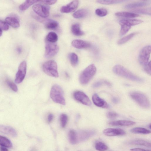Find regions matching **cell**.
<instances>
[{
  "label": "cell",
  "instance_id": "2",
  "mask_svg": "<svg viewBox=\"0 0 151 151\" xmlns=\"http://www.w3.org/2000/svg\"><path fill=\"white\" fill-rule=\"evenodd\" d=\"M50 96L54 102L62 105L65 104L63 92L58 85L55 84L52 86L50 91Z\"/></svg>",
  "mask_w": 151,
  "mask_h": 151
},
{
  "label": "cell",
  "instance_id": "52",
  "mask_svg": "<svg viewBox=\"0 0 151 151\" xmlns=\"http://www.w3.org/2000/svg\"></svg>",
  "mask_w": 151,
  "mask_h": 151
},
{
  "label": "cell",
  "instance_id": "3",
  "mask_svg": "<svg viewBox=\"0 0 151 151\" xmlns=\"http://www.w3.org/2000/svg\"><path fill=\"white\" fill-rule=\"evenodd\" d=\"M96 68L93 64H92L86 68L81 73L79 81L83 85L88 83L95 74Z\"/></svg>",
  "mask_w": 151,
  "mask_h": 151
},
{
  "label": "cell",
  "instance_id": "30",
  "mask_svg": "<svg viewBox=\"0 0 151 151\" xmlns=\"http://www.w3.org/2000/svg\"><path fill=\"white\" fill-rule=\"evenodd\" d=\"M148 4V3L147 2H137L127 4L125 6V7L127 9L134 8L145 6L147 5Z\"/></svg>",
  "mask_w": 151,
  "mask_h": 151
},
{
  "label": "cell",
  "instance_id": "14",
  "mask_svg": "<svg viewBox=\"0 0 151 151\" xmlns=\"http://www.w3.org/2000/svg\"><path fill=\"white\" fill-rule=\"evenodd\" d=\"M92 99L93 102L96 106L106 109L109 108V106L107 102L100 98L96 93L93 95Z\"/></svg>",
  "mask_w": 151,
  "mask_h": 151
},
{
  "label": "cell",
  "instance_id": "23",
  "mask_svg": "<svg viewBox=\"0 0 151 151\" xmlns=\"http://www.w3.org/2000/svg\"><path fill=\"white\" fill-rule=\"evenodd\" d=\"M45 27L48 29H54L58 26V23L56 21L51 19H47L45 23Z\"/></svg>",
  "mask_w": 151,
  "mask_h": 151
},
{
  "label": "cell",
  "instance_id": "29",
  "mask_svg": "<svg viewBox=\"0 0 151 151\" xmlns=\"http://www.w3.org/2000/svg\"><path fill=\"white\" fill-rule=\"evenodd\" d=\"M88 12L86 9H79L75 12L73 14V17L76 19H80L86 17L87 14Z\"/></svg>",
  "mask_w": 151,
  "mask_h": 151
},
{
  "label": "cell",
  "instance_id": "11",
  "mask_svg": "<svg viewBox=\"0 0 151 151\" xmlns=\"http://www.w3.org/2000/svg\"><path fill=\"white\" fill-rule=\"evenodd\" d=\"M75 99L85 105L90 106L91 104V102L87 96L84 92L77 91L75 92L73 94Z\"/></svg>",
  "mask_w": 151,
  "mask_h": 151
},
{
  "label": "cell",
  "instance_id": "17",
  "mask_svg": "<svg viewBox=\"0 0 151 151\" xmlns=\"http://www.w3.org/2000/svg\"><path fill=\"white\" fill-rule=\"evenodd\" d=\"M71 44L74 47L80 49L88 48L91 46V44L88 42L80 40H75Z\"/></svg>",
  "mask_w": 151,
  "mask_h": 151
},
{
  "label": "cell",
  "instance_id": "35",
  "mask_svg": "<svg viewBox=\"0 0 151 151\" xmlns=\"http://www.w3.org/2000/svg\"><path fill=\"white\" fill-rule=\"evenodd\" d=\"M135 34V33H131L123 37L118 41V44L121 45L125 43L133 37Z\"/></svg>",
  "mask_w": 151,
  "mask_h": 151
},
{
  "label": "cell",
  "instance_id": "51",
  "mask_svg": "<svg viewBox=\"0 0 151 151\" xmlns=\"http://www.w3.org/2000/svg\"><path fill=\"white\" fill-rule=\"evenodd\" d=\"M148 127H149V128L150 129V128H151V124H150L149 125Z\"/></svg>",
  "mask_w": 151,
  "mask_h": 151
},
{
  "label": "cell",
  "instance_id": "4",
  "mask_svg": "<svg viewBox=\"0 0 151 151\" xmlns=\"http://www.w3.org/2000/svg\"><path fill=\"white\" fill-rule=\"evenodd\" d=\"M131 97L141 107L148 108L150 106L149 100L147 96L141 92L134 91L130 94Z\"/></svg>",
  "mask_w": 151,
  "mask_h": 151
},
{
  "label": "cell",
  "instance_id": "7",
  "mask_svg": "<svg viewBox=\"0 0 151 151\" xmlns=\"http://www.w3.org/2000/svg\"><path fill=\"white\" fill-rule=\"evenodd\" d=\"M96 133L95 130L89 129L76 131L77 143L85 141L94 135Z\"/></svg>",
  "mask_w": 151,
  "mask_h": 151
},
{
  "label": "cell",
  "instance_id": "41",
  "mask_svg": "<svg viewBox=\"0 0 151 151\" xmlns=\"http://www.w3.org/2000/svg\"><path fill=\"white\" fill-rule=\"evenodd\" d=\"M0 29L2 30L7 31L9 29V26L6 22L0 20Z\"/></svg>",
  "mask_w": 151,
  "mask_h": 151
},
{
  "label": "cell",
  "instance_id": "26",
  "mask_svg": "<svg viewBox=\"0 0 151 151\" xmlns=\"http://www.w3.org/2000/svg\"><path fill=\"white\" fill-rule=\"evenodd\" d=\"M58 36L55 32H49L46 36V42L51 43H55L58 40Z\"/></svg>",
  "mask_w": 151,
  "mask_h": 151
},
{
  "label": "cell",
  "instance_id": "24",
  "mask_svg": "<svg viewBox=\"0 0 151 151\" xmlns=\"http://www.w3.org/2000/svg\"><path fill=\"white\" fill-rule=\"evenodd\" d=\"M130 0H97V3L109 5L117 4Z\"/></svg>",
  "mask_w": 151,
  "mask_h": 151
},
{
  "label": "cell",
  "instance_id": "21",
  "mask_svg": "<svg viewBox=\"0 0 151 151\" xmlns=\"http://www.w3.org/2000/svg\"><path fill=\"white\" fill-rule=\"evenodd\" d=\"M40 0H26L25 2L19 6L20 10L23 11L28 9L30 6L38 2Z\"/></svg>",
  "mask_w": 151,
  "mask_h": 151
},
{
  "label": "cell",
  "instance_id": "12",
  "mask_svg": "<svg viewBox=\"0 0 151 151\" xmlns=\"http://www.w3.org/2000/svg\"><path fill=\"white\" fill-rule=\"evenodd\" d=\"M78 0H73L65 6L61 7L60 11L63 13H69L74 12L79 4Z\"/></svg>",
  "mask_w": 151,
  "mask_h": 151
},
{
  "label": "cell",
  "instance_id": "25",
  "mask_svg": "<svg viewBox=\"0 0 151 151\" xmlns=\"http://www.w3.org/2000/svg\"><path fill=\"white\" fill-rule=\"evenodd\" d=\"M115 15L117 17L126 18H132L138 17L139 15L133 13L127 12H120L115 14Z\"/></svg>",
  "mask_w": 151,
  "mask_h": 151
},
{
  "label": "cell",
  "instance_id": "22",
  "mask_svg": "<svg viewBox=\"0 0 151 151\" xmlns=\"http://www.w3.org/2000/svg\"><path fill=\"white\" fill-rule=\"evenodd\" d=\"M72 33L76 36H81L84 35V32L81 31L80 25L78 24H73L71 27Z\"/></svg>",
  "mask_w": 151,
  "mask_h": 151
},
{
  "label": "cell",
  "instance_id": "15",
  "mask_svg": "<svg viewBox=\"0 0 151 151\" xmlns=\"http://www.w3.org/2000/svg\"><path fill=\"white\" fill-rule=\"evenodd\" d=\"M0 132L13 137H16L17 135V132L15 129L8 126L0 125Z\"/></svg>",
  "mask_w": 151,
  "mask_h": 151
},
{
  "label": "cell",
  "instance_id": "48",
  "mask_svg": "<svg viewBox=\"0 0 151 151\" xmlns=\"http://www.w3.org/2000/svg\"><path fill=\"white\" fill-rule=\"evenodd\" d=\"M0 150L1 151H7L8 150L6 149V147L2 146L0 147Z\"/></svg>",
  "mask_w": 151,
  "mask_h": 151
},
{
  "label": "cell",
  "instance_id": "19",
  "mask_svg": "<svg viewBox=\"0 0 151 151\" xmlns=\"http://www.w3.org/2000/svg\"><path fill=\"white\" fill-rule=\"evenodd\" d=\"M143 22V21L140 19H124L120 20L119 23L121 25L124 24L131 27L140 24Z\"/></svg>",
  "mask_w": 151,
  "mask_h": 151
},
{
  "label": "cell",
  "instance_id": "13",
  "mask_svg": "<svg viewBox=\"0 0 151 151\" xmlns=\"http://www.w3.org/2000/svg\"><path fill=\"white\" fill-rule=\"evenodd\" d=\"M103 133L108 136H120L125 134V132L122 129L119 128H108L103 131Z\"/></svg>",
  "mask_w": 151,
  "mask_h": 151
},
{
  "label": "cell",
  "instance_id": "42",
  "mask_svg": "<svg viewBox=\"0 0 151 151\" xmlns=\"http://www.w3.org/2000/svg\"><path fill=\"white\" fill-rule=\"evenodd\" d=\"M118 116V114L116 113L113 111H109L106 114V116L109 119H113L116 118Z\"/></svg>",
  "mask_w": 151,
  "mask_h": 151
},
{
  "label": "cell",
  "instance_id": "1",
  "mask_svg": "<svg viewBox=\"0 0 151 151\" xmlns=\"http://www.w3.org/2000/svg\"><path fill=\"white\" fill-rule=\"evenodd\" d=\"M113 70L116 74L132 81L139 82L144 81L143 79L136 76L121 65H116L114 67Z\"/></svg>",
  "mask_w": 151,
  "mask_h": 151
},
{
  "label": "cell",
  "instance_id": "9",
  "mask_svg": "<svg viewBox=\"0 0 151 151\" xmlns=\"http://www.w3.org/2000/svg\"><path fill=\"white\" fill-rule=\"evenodd\" d=\"M150 52V45L146 46L142 49L138 58L139 62L141 65L145 66L148 63Z\"/></svg>",
  "mask_w": 151,
  "mask_h": 151
},
{
  "label": "cell",
  "instance_id": "8",
  "mask_svg": "<svg viewBox=\"0 0 151 151\" xmlns=\"http://www.w3.org/2000/svg\"><path fill=\"white\" fill-rule=\"evenodd\" d=\"M59 49L58 46L55 43L46 42L45 57L47 58L52 57L57 54Z\"/></svg>",
  "mask_w": 151,
  "mask_h": 151
},
{
  "label": "cell",
  "instance_id": "37",
  "mask_svg": "<svg viewBox=\"0 0 151 151\" xmlns=\"http://www.w3.org/2000/svg\"><path fill=\"white\" fill-rule=\"evenodd\" d=\"M107 11L105 9L103 8H99L97 9L95 11L96 14L101 17H104L107 14Z\"/></svg>",
  "mask_w": 151,
  "mask_h": 151
},
{
  "label": "cell",
  "instance_id": "49",
  "mask_svg": "<svg viewBox=\"0 0 151 151\" xmlns=\"http://www.w3.org/2000/svg\"><path fill=\"white\" fill-rule=\"evenodd\" d=\"M17 51L18 53H20L22 52V49L21 47H18L17 48Z\"/></svg>",
  "mask_w": 151,
  "mask_h": 151
},
{
  "label": "cell",
  "instance_id": "10",
  "mask_svg": "<svg viewBox=\"0 0 151 151\" xmlns=\"http://www.w3.org/2000/svg\"><path fill=\"white\" fill-rule=\"evenodd\" d=\"M26 63L25 61H23L19 66L15 80V83L19 84L23 81L26 76Z\"/></svg>",
  "mask_w": 151,
  "mask_h": 151
},
{
  "label": "cell",
  "instance_id": "47",
  "mask_svg": "<svg viewBox=\"0 0 151 151\" xmlns=\"http://www.w3.org/2000/svg\"><path fill=\"white\" fill-rule=\"evenodd\" d=\"M112 101L114 104H117L119 101V99L116 97H114L112 99Z\"/></svg>",
  "mask_w": 151,
  "mask_h": 151
},
{
  "label": "cell",
  "instance_id": "36",
  "mask_svg": "<svg viewBox=\"0 0 151 151\" xmlns=\"http://www.w3.org/2000/svg\"><path fill=\"white\" fill-rule=\"evenodd\" d=\"M60 120L62 127H65L68 122V117L65 114H61L60 116Z\"/></svg>",
  "mask_w": 151,
  "mask_h": 151
},
{
  "label": "cell",
  "instance_id": "50",
  "mask_svg": "<svg viewBox=\"0 0 151 151\" xmlns=\"http://www.w3.org/2000/svg\"><path fill=\"white\" fill-rule=\"evenodd\" d=\"M2 30L1 29H0V37L2 35Z\"/></svg>",
  "mask_w": 151,
  "mask_h": 151
},
{
  "label": "cell",
  "instance_id": "34",
  "mask_svg": "<svg viewBox=\"0 0 151 151\" xmlns=\"http://www.w3.org/2000/svg\"><path fill=\"white\" fill-rule=\"evenodd\" d=\"M151 8L150 7L146 9H136L132 11V12L139 14L151 15Z\"/></svg>",
  "mask_w": 151,
  "mask_h": 151
},
{
  "label": "cell",
  "instance_id": "38",
  "mask_svg": "<svg viewBox=\"0 0 151 151\" xmlns=\"http://www.w3.org/2000/svg\"><path fill=\"white\" fill-rule=\"evenodd\" d=\"M120 32V35L122 36L125 34L130 29L131 27L126 25H122Z\"/></svg>",
  "mask_w": 151,
  "mask_h": 151
},
{
  "label": "cell",
  "instance_id": "20",
  "mask_svg": "<svg viewBox=\"0 0 151 151\" xmlns=\"http://www.w3.org/2000/svg\"><path fill=\"white\" fill-rule=\"evenodd\" d=\"M128 143L130 145L141 146L150 148L151 143L148 141L143 139H137L129 142Z\"/></svg>",
  "mask_w": 151,
  "mask_h": 151
},
{
  "label": "cell",
  "instance_id": "43",
  "mask_svg": "<svg viewBox=\"0 0 151 151\" xmlns=\"http://www.w3.org/2000/svg\"><path fill=\"white\" fill-rule=\"evenodd\" d=\"M46 5H51L55 4L57 0H40Z\"/></svg>",
  "mask_w": 151,
  "mask_h": 151
},
{
  "label": "cell",
  "instance_id": "46",
  "mask_svg": "<svg viewBox=\"0 0 151 151\" xmlns=\"http://www.w3.org/2000/svg\"><path fill=\"white\" fill-rule=\"evenodd\" d=\"M131 151H148L149 150H145L143 149L140 148H134L130 150Z\"/></svg>",
  "mask_w": 151,
  "mask_h": 151
},
{
  "label": "cell",
  "instance_id": "39",
  "mask_svg": "<svg viewBox=\"0 0 151 151\" xmlns=\"http://www.w3.org/2000/svg\"><path fill=\"white\" fill-rule=\"evenodd\" d=\"M6 82L8 86L13 91L15 92H17L18 91L17 87L16 84L13 82L7 80L6 81Z\"/></svg>",
  "mask_w": 151,
  "mask_h": 151
},
{
  "label": "cell",
  "instance_id": "16",
  "mask_svg": "<svg viewBox=\"0 0 151 151\" xmlns=\"http://www.w3.org/2000/svg\"><path fill=\"white\" fill-rule=\"evenodd\" d=\"M5 22L14 28H18L20 26L19 19L15 15H12L6 17Z\"/></svg>",
  "mask_w": 151,
  "mask_h": 151
},
{
  "label": "cell",
  "instance_id": "32",
  "mask_svg": "<svg viewBox=\"0 0 151 151\" xmlns=\"http://www.w3.org/2000/svg\"><path fill=\"white\" fill-rule=\"evenodd\" d=\"M95 147L96 150L103 151L107 150L108 146L103 142L100 141H97L95 144Z\"/></svg>",
  "mask_w": 151,
  "mask_h": 151
},
{
  "label": "cell",
  "instance_id": "33",
  "mask_svg": "<svg viewBox=\"0 0 151 151\" xmlns=\"http://www.w3.org/2000/svg\"><path fill=\"white\" fill-rule=\"evenodd\" d=\"M68 138L70 142L72 144H75L77 143L76 131L74 130H70L68 133Z\"/></svg>",
  "mask_w": 151,
  "mask_h": 151
},
{
  "label": "cell",
  "instance_id": "18",
  "mask_svg": "<svg viewBox=\"0 0 151 151\" xmlns=\"http://www.w3.org/2000/svg\"><path fill=\"white\" fill-rule=\"evenodd\" d=\"M135 122L127 120H119L110 122L109 124L114 126H128L135 124Z\"/></svg>",
  "mask_w": 151,
  "mask_h": 151
},
{
  "label": "cell",
  "instance_id": "45",
  "mask_svg": "<svg viewBox=\"0 0 151 151\" xmlns=\"http://www.w3.org/2000/svg\"><path fill=\"white\" fill-rule=\"evenodd\" d=\"M53 115L51 114H49L47 116V120L48 123H50L53 119Z\"/></svg>",
  "mask_w": 151,
  "mask_h": 151
},
{
  "label": "cell",
  "instance_id": "6",
  "mask_svg": "<svg viewBox=\"0 0 151 151\" xmlns=\"http://www.w3.org/2000/svg\"><path fill=\"white\" fill-rule=\"evenodd\" d=\"M32 9L36 14L42 17L46 18L49 15L50 7L47 5L36 4L33 6Z\"/></svg>",
  "mask_w": 151,
  "mask_h": 151
},
{
  "label": "cell",
  "instance_id": "44",
  "mask_svg": "<svg viewBox=\"0 0 151 151\" xmlns=\"http://www.w3.org/2000/svg\"><path fill=\"white\" fill-rule=\"evenodd\" d=\"M144 69L147 73L150 75L151 72L150 61L145 65Z\"/></svg>",
  "mask_w": 151,
  "mask_h": 151
},
{
  "label": "cell",
  "instance_id": "5",
  "mask_svg": "<svg viewBox=\"0 0 151 151\" xmlns=\"http://www.w3.org/2000/svg\"><path fill=\"white\" fill-rule=\"evenodd\" d=\"M42 69L45 73L50 76L55 78L59 76L57 64L54 60H50L45 62L42 65Z\"/></svg>",
  "mask_w": 151,
  "mask_h": 151
},
{
  "label": "cell",
  "instance_id": "40",
  "mask_svg": "<svg viewBox=\"0 0 151 151\" xmlns=\"http://www.w3.org/2000/svg\"><path fill=\"white\" fill-rule=\"evenodd\" d=\"M105 84L108 86H110V83L106 81H99L95 82L93 85V88H96L101 86L103 84Z\"/></svg>",
  "mask_w": 151,
  "mask_h": 151
},
{
  "label": "cell",
  "instance_id": "27",
  "mask_svg": "<svg viewBox=\"0 0 151 151\" xmlns=\"http://www.w3.org/2000/svg\"><path fill=\"white\" fill-rule=\"evenodd\" d=\"M130 131L133 133L147 134L151 133L150 131L145 128L141 127H136L131 129Z\"/></svg>",
  "mask_w": 151,
  "mask_h": 151
},
{
  "label": "cell",
  "instance_id": "31",
  "mask_svg": "<svg viewBox=\"0 0 151 151\" xmlns=\"http://www.w3.org/2000/svg\"><path fill=\"white\" fill-rule=\"evenodd\" d=\"M69 57L71 65L73 67L76 66L78 62V58L77 55L72 52L69 54Z\"/></svg>",
  "mask_w": 151,
  "mask_h": 151
},
{
  "label": "cell",
  "instance_id": "28",
  "mask_svg": "<svg viewBox=\"0 0 151 151\" xmlns=\"http://www.w3.org/2000/svg\"><path fill=\"white\" fill-rule=\"evenodd\" d=\"M0 145L6 147L11 148L12 147V142L7 138L0 135Z\"/></svg>",
  "mask_w": 151,
  "mask_h": 151
}]
</instances>
